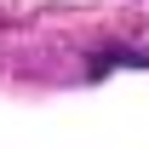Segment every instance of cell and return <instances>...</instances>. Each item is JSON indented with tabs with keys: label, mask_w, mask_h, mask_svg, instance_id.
<instances>
[{
	"label": "cell",
	"mask_w": 149,
	"mask_h": 149,
	"mask_svg": "<svg viewBox=\"0 0 149 149\" xmlns=\"http://www.w3.org/2000/svg\"><path fill=\"white\" fill-rule=\"evenodd\" d=\"M149 69V52H97L92 57V74H103V69Z\"/></svg>",
	"instance_id": "6da1fadb"
}]
</instances>
